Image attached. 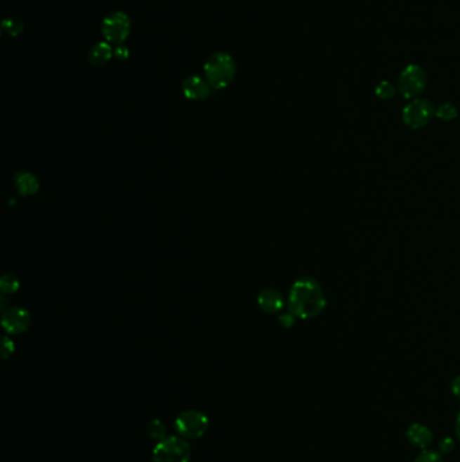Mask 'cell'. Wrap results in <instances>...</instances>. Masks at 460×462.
Masks as SVG:
<instances>
[{
  "label": "cell",
  "instance_id": "obj_14",
  "mask_svg": "<svg viewBox=\"0 0 460 462\" xmlns=\"http://www.w3.org/2000/svg\"><path fill=\"white\" fill-rule=\"evenodd\" d=\"M458 114H459V111H458L455 104L445 102L436 108V115L435 117H438L439 120H443V122H451V120H454L458 117Z\"/></svg>",
  "mask_w": 460,
  "mask_h": 462
},
{
  "label": "cell",
  "instance_id": "obj_21",
  "mask_svg": "<svg viewBox=\"0 0 460 462\" xmlns=\"http://www.w3.org/2000/svg\"><path fill=\"white\" fill-rule=\"evenodd\" d=\"M280 323L284 326L285 328H289L291 326L294 325V321H296V316L291 314V312H287V314H282L280 315Z\"/></svg>",
  "mask_w": 460,
  "mask_h": 462
},
{
  "label": "cell",
  "instance_id": "obj_2",
  "mask_svg": "<svg viewBox=\"0 0 460 462\" xmlns=\"http://www.w3.org/2000/svg\"><path fill=\"white\" fill-rule=\"evenodd\" d=\"M205 80L213 89H224L237 76V63L225 51L212 53L204 64Z\"/></svg>",
  "mask_w": 460,
  "mask_h": 462
},
{
  "label": "cell",
  "instance_id": "obj_23",
  "mask_svg": "<svg viewBox=\"0 0 460 462\" xmlns=\"http://www.w3.org/2000/svg\"><path fill=\"white\" fill-rule=\"evenodd\" d=\"M14 352V343L11 342L8 338H4L3 341V357L7 359L13 354Z\"/></svg>",
  "mask_w": 460,
  "mask_h": 462
},
{
  "label": "cell",
  "instance_id": "obj_1",
  "mask_svg": "<svg viewBox=\"0 0 460 462\" xmlns=\"http://www.w3.org/2000/svg\"><path fill=\"white\" fill-rule=\"evenodd\" d=\"M327 304L322 285L312 277H301L290 288L288 309L296 318L307 321L323 312Z\"/></svg>",
  "mask_w": 460,
  "mask_h": 462
},
{
  "label": "cell",
  "instance_id": "obj_10",
  "mask_svg": "<svg viewBox=\"0 0 460 462\" xmlns=\"http://www.w3.org/2000/svg\"><path fill=\"white\" fill-rule=\"evenodd\" d=\"M258 306L268 314L280 312L284 308V297L274 288H265L258 293Z\"/></svg>",
  "mask_w": 460,
  "mask_h": 462
},
{
  "label": "cell",
  "instance_id": "obj_8",
  "mask_svg": "<svg viewBox=\"0 0 460 462\" xmlns=\"http://www.w3.org/2000/svg\"><path fill=\"white\" fill-rule=\"evenodd\" d=\"M32 323V316L27 309L14 307L3 312L1 326L8 334H22L29 330Z\"/></svg>",
  "mask_w": 460,
  "mask_h": 462
},
{
  "label": "cell",
  "instance_id": "obj_16",
  "mask_svg": "<svg viewBox=\"0 0 460 462\" xmlns=\"http://www.w3.org/2000/svg\"><path fill=\"white\" fill-rule=\"evenodd\" d=\"M1 30H3V34L8 35V37H18L23 33V23L15 18H7L1 23Z\"/></svg>",
  "mask_w": 460,
  "mask_h": 462
},
{
  "label": "cell",
  "instance_id": "obj_5",
  "mask_svg": "<svg viewBox=\"0 0 460 462\" xmlns=\"http://www.w3.org/2000/svg\"><path fill=\"white\" fill-rule=\"evenodd\" d=\"M209 428L208 416L202 411H183L174 421V430L177 435L184 439H199Z\"/></svg>",
  "mask_w": 460,
  "mask_h": 462
},
{
  "label": "cell",
  "instance_id": "obj_18",
  "mask_svg": "<svg viewBox=\"0 0 460 462\" xmlns=\"http://www.w3.org/2000/svg\"><path fill=\"white\" fill-rule=\"evenodd\" d=\"M0 288L4 293H14L19 288V281L14 274H4L0 280Z\"/></svg>",
  "mask_w": 460,
  "mask_h": 462
},
{
  "label": "cell",
  "instance_id": "obj_25",
  "mask_svg": "<svg viewBox=\"0 0 460 462\" xmlns=\"http://www.w3.org/2000/svg\"><path fill=\"white\" fill-rule=\"evenodd\" d=\"M455 428H456V435H458V438H459L460 441V412L459 415H458V419H456V425H455Z\"/></svg>",
  "mask_w": 460,
  "mask_h": 462
},
{
  "label": "cell",
  "instance_id": "obj_6",
  "mask_svg": "<svg viewBox=\"0 0 460 462\" xmlns=\"http://www.w3.org/2000/svg\"><path fill=\"white\" fill-rule=\"evenodd\" d=\"M436 115L433 103L428 99L416 98L410 101L402 110V120L410 129H423Z\"/></svg>",
  "mask_w": 460,
  "mask_h": 462
},
{
  "label": "cell",
  "instance_id": "obj_13",
  "mask_svg": "<svg viewBox=\"0 0 460 462\" xmlns=\"http://www.w3.org/2000/svg\"><path fill=\"white\" fill-rule=\"evenodd\" d=\"M15 187H17L19 195L22 196H30L34 195L39 189V183L33 173L30 172H18L14 179Z\"/></svg>",
  "mask_w": 460,
  "mask_h": 462
},
{
  "label": "cell",
  "instance_id": "obj_15",
  "mask_svg": "<svg viewBox=\"0 0 460 462\" xmlns=\"http://www.w3.org/2000/svg\"><path fill=\"white\" fill-rule=\"evenodd\" d=\"M375 96L381 101H390L394 98L395 92H397V88L393 84L392 82H388V80H383L381 83H378L376 86H375Z\"/></svg>",
  "mask_w": 460,
  "mask_h": 462
},
{
  "label": "cell",
  "instance_id": "obj_17",
  "mask_svg": "<svg viewBox=\"0 0 460 462\" xmlns=\"http://www.w3.org/2000/svg\"><path fill=\"white\" fill-rule=\"evenodd\" d=\"M147 434L150 438L161 441V439L166 438V428L159 419H153L147 425Z\"/></svg>",
  "mask_w": 460,
  "mask_h": 462
},
{
  "label": "cell",
  "instance_id": "obj_20",
  "mask_svg": "<svg viewBox=\"0 0 460 462\" xmlns=\"http://www.w3.org/2000/svg\"><path fill=\"white\" fill-rule=\"evenodd\" d=\"M454 449H455V442L449 437H445V438H443L440 441V444H439L440 454H449L451 451H454Z\"/></svg>",
  "mask_w": 460,
  "mask_h": 462
},
{
  "label": "cell",
  "instance_id": "obj_3",
  "mask_svg": "<svg viewBox=\"0 0 460 462\" xmlns=\"http://www.w3.org/2000/svg\"><path fill=\"white\" fill-rule=\"evenodd\" d=\"M153 462H189L192 458V449L187 439L180 435L166 437L154 446Z\"/></svg>",
  "mask_w": 460,
  "mask_h": 462
},
{
  "label": "cell",
  "instance_id": "obj_9",
  "mask_svg": "<svg viewBox=\"0 0 460 462\" xmlns=\"http://www.w3.org/2000/svg\"><path fill=\"white\" fill-rule=\"evenodd\" d=\"M212 86L200 76H188L183 82V94L189 101L200 102L209 98Z\"/></svg>",
  "mask_w": 460,
  "mask_h": 462
},
{
  "label": "cell",
  "instance_id": "obj_12",
  "mask_svg": "<svg viewBox=\"0 0 460 462\" xmlns=\"http://www.w3.org/2000/svg\"><path fill=\"white\" fill-rule=\"evenodd\" d=\"M112 57H114V48L107 41L98 42L96 45H93L88 54L89 63L95 67H103L108 64L112 60Z\"/></svg>",
  "mask_w": 460,
  "mask_h": 462
},
{
  "label": "cell",
  "instance_id": "obj_22",
  "mask_svg": "<svg viewBox=\"0 0 460 462\" xmlns=\"http://www.w3.org/2000/svg\"><path fill=\"white\" fill-rule=\"evenodd\" d=\"M129 56H130V51L124 45H117V48L114 49V57L118 58L120 61L127 60Z\"/></svg>",
  "mask_w": 460,
  "mask_h": 462
},
{
  "label": "cell",
  "instance_id": "obj_24",
  "mask_svg": "<svg viewBox=\"0 0 460 462\" xmlns=\"http://www.w3.org/2000/svg\"><path fill=\"white\" fill-rule=\"evenodd\" d=\"M451 391H452V394L460 399V376L455 377L451 381Z\"/></svg>",
  "mask_w": 460,
  "mask_h": 462
},
{
  "label": "cell",
  "instance_id": "obj_7",
  "mask_svg": "<svg viewBox=\"0 0 460 462\" xmlns=\"http://www.w3.org/2000/svg\"><path fill=\"white\" fill-rule=\"evenodd\" d=\"M131 33V20L124 13H112L103 19L102 34L110 44L123 45Z\"/></svg>",
  "mask_w": 460,
  "mask_h": 462
},
{
  "label": "cell",
  "instance_id": "obj_4",
  "mask_svg": "<svg viewBox=\"0 0 460 462\" xmlns=\"http://www.w3.org/2000/svg\"><path fill=\"white\" fill-rule=\"evenodd\" d=\"M428 84L426 69L417 64H410L401 70L397 82V89L405 99L419 98Z\"/></svg>",
  "mask_w": 460,
  "mask_h": 462
},
{
  "label": "cell",
  "instance_id": "obj_19",
  "mask_svg": "<svg viewBox=\"0 0 460 462\" xmlns=\"http://www.w3.org/2000/svg\"><path fill=\"white\" fill-rule=\"evenodd\" d=\"M414 462H444L443 457L440 453H436L433 450H423Z\"/></svg>",
  "mask_w": 460,
  "mask_h": 462
},
{
  "label": "cell",
  "instance_id": "obj_11",
  "mask_svg": "<svg viewBox=\"0 0 460 462\" xmlns=\"http://www.w3.org/2000/svg\"><path fill=\"white\" fill-rule=\"evenodd\" d=\"M405 435H407V439L409 441L410 445L416 446L419 449H426L433 441V434H432L431 428H426L421 423L410 425Z\"/></svg>",
  "mask_w": 460,
  "mask_h": 462
}]
</instances>
